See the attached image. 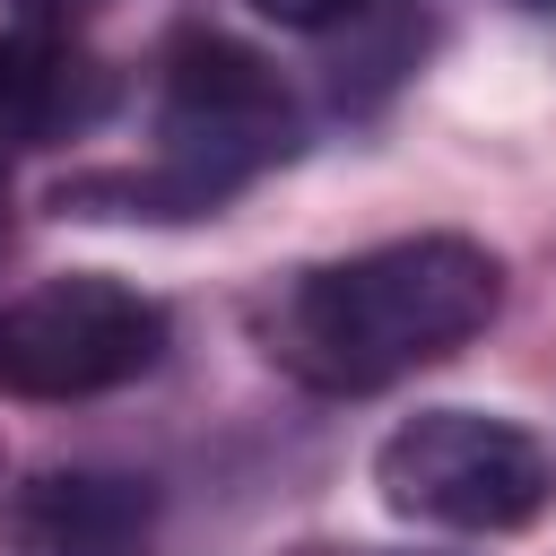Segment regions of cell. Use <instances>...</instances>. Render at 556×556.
Segmentation results:
<instances>
[{"instance_id":"obj_1","label":"cell","mask_w":556,"mask_h":556,"mask_svg":"<svg viewBox=\"0 0 556 556\" xmlns=\"http://www.w3.org/2000/svg\"><path fill=\"white\" fill-rule=\"evenodd\" d=\"M504 304V269L469 235H400L321 269H295L269 313L261 348L313 391H382L460 339H478Z\"/></svg>"},{"instance_id":"obj_2","label":"cell","mask_w":556,"mask_h":556,"mask_svg":"<svg viewBox=\"0 0 556 556\" xmlns=\"http://www.w3.org/2000/svg\"><path fill=\"white\" fill-rule=\"evenodd\" d=\"M295 148V104L278 70L235 35H174L156 78V165L148 174H87L61 191L78 200H130L139 217H200L252 174H269Z\"/></svg>"},{"instance_id":"obj_3","label":"cell","mask_w":556,"mask_h":556,"mask_svg":"<svg viewBox=\"0 0 556 556\" xmlns=\"http://www.w3.org/2000/svg\"><path fill=\"white\" fill-rule=\"evenodd\" d=\"M374 486L391 513L434 521V530H521L547 513V452L539 434H521L513 417L486 408H417L408 426L382 434L374 452Z\"/></svg>"},{"instance_id":"obj_4","label":"cell","mask_w":556,"mask_h":556,"mask_svg":"<svg viewBox=\"0 0 556 556\" xmlns=\"http://www.w3.org/2000/svg\"><path fill=\"white\" fill-rule=\"evenodd\" d=\"M156 356H165V304L104 269H70L0 304L9 400H96V391L139 382Z\"/></svg>"},{"instance_id":"obj_5","label":"cell","mask_w":556,"mask_h":556,"mask_svg":"<svg viewBox=\"0 0 556 556\" xmlns=\"http://www.w3.org/2000/svg\"><path fill=\"white\" fill-rule=\"evenodd\" d=\"M148 486L113 469H52L17 504V556H139Z\"/></svg>"},{"instance_id":"obj_6","label":"cell","mask_w":556,"mask_h":556,"mask_svg":"<svg viewBox=\"0 0 556 556\" xmlns=\"http://www.w3.org/2000/svg\"><path fill=\"white\" fill-rule=\"evenodd\" d=\"M104 104H113V78L87 52L52 35H0V156L87 130Z\"/></svg>"},{"instance_id":"obj_7","label":"cell","mask_w":556,"mask_h":556,"mask_svg":"<svg viewBox=\"0 0 556 556\" xmlns=\"http://www.w3.org/2000/svg\"><path fill=\"white\" fill-rule=\"evenodd\" d=\"M269 26H295V35H313V26H339V17H356L365 0H252Z\"/></svg>"},{"instance_id":"obj_8","label":"cell","mask_w":556,"mask_h":556,"mask_svg":"<svg viewBox=\"0 0 556 556\" xmlns=\"http://www.w3.org/2000/svg\"><path fill=\"white\" fill-rule=\"evenodd\" d=\"M9 17H26V26H61V17H87V9H104V0H0Z\"/></svg>"},{"instance_id":"obj_9","label":"cell","mask_w":556,"mask_h":556,"mask_svg":"<svg viewBox=\"0 0 556 556\" xmlns=\"http://www.w3.org/2000/svg\"><path fill=\"white\" fill-rule=\"evenodd\" d=\"M513 9H556V0H513Z\"/></svg>"}]
</instances>
